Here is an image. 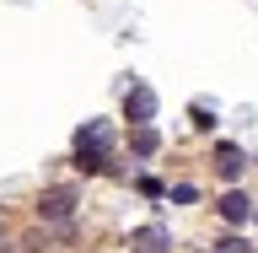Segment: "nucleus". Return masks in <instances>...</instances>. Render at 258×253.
<instances>
[{"mask_svg":"<svg viewBox=\"0 0 258 253\" xmlns=\"http://www.w3.org/2000/svg\"><path fill=\"white\" fill-rule=\"evenodd\" d=\"M129 253H172V232H167L161 221L135 226V232H129Z\"/></svg>","mask_w":258,"mask_h":253,"instance_id":"f257e3e1","label":"nucleus"},{"mask_svg":"<svg viewBox=\"0 0 258 253\" xmlns=\"http://www.w3.org/2000/svg\"><path fill=\"white\" fill-rule=\"evenodd\" d=\"M38 216H43V221H70V216H76V189H43V199H38Z\"/></svg>","mask_w":258,"mask_h":253,"instance_id":"f03ea898","label":"nucleus"},{"mask_svg":"<svg viewBox=\"0 0 258 253\" xmlns=\"http://www.w3.org/2000/svg\"><path fill=\"white\" fill-rule=\"evenodd\" d=\"M124 119H129L135 129L151 124V119H156V92H151V86H129V97H124Z\"/></svg>","mask_w":258,"mask_h":253,"instance_id":"7ed1b4c3","label":"nucleus"},{"mask_svg":"<svg viewBox=\"0 0 258 253\" xmlns=\"http://www.w3.org/2000/svg\"><path fill=\"white\" fill-rule=\"evenodd\" d=\"M215 210H221V221H231V226H242V221H253V199H247V194H221V199H215Z\"/></svg>","mask_w":258,"mask_h":253,"instance_id":"20e7f679","label":"nucleus"},{"mask_svg":"<svg viewBox=\"0 0 258 253\" xmlns=\"http://www.w3.org/2000/svg\"><path fill=\"white\" fill-rule=\"evenodd\" d=\"M242 167H247V157H242V151H237V145H215V173H221L226 178V183H237V178H242Z\"/></svg>","mask_w":258,"mask_h":253,"instance_id":"39448f33","label":"nucleus"},{"mask_svg":"<svg viewBox=\"0 0 258 253\" xmlns=\"http://www.w3.org/2000/svg\"><path fill=\"white\" fill-rule=\"evenodd\" d=\"M76 145H86V151H102V157H108V145H113V129L102 124V119H92V124H86V129L76 135Z\"/></svg>","mask_w":258,"mask_h":253,"instance_id":"423d86ee","label":"nucleus"},{"mask_svg":"<svg viewBox=\"0 0 258 253\" xmlns=\"http://www.w3.org/2000/svg\"><path fill=\"white\" fill-rule=\"evenodd\" d=\"M129 145H135V157H156V151H161V135L151 124H140L135 135H129Z\"/></svg>","mask_w":258,"mask_h":253,"instance_id":"0eeeda50","label":"nucleus"},{"mask_svg":"<svg viewBox=\"0 0 258 253\" xmlns=\"http://www.w3.org/2000/svg\"><path fill=\"white\" fill-rule=\"evenodd\" d=\"M76 167H81V173H102V167H108V157H102V151H86V145H76Z\"/></svg>","mask_w":258,"mask_h":253,"instance_id":"6e6552de","label":"nucleus"},{"mask_svg":"<svg viewBox=\"0 0 258 253\" xmlns=\"http://www.w3.org/2000/svg\"><path fill=\"white\" fill-rule=\"evenodd\" d=\"M172 199H177V205H194V199H199V189H194V183H177Z\"/></svg>","mask_w":258,"mask_h":253,"instance_id":"1a4fd4ad","label":"nucleus"},{"mask_svg":"<svg viewBox=\"0 0 258 253\" xmlns=\"http://www.w3.org/2000/svg\"><path fill=\"white\" fill-rule=\"evenodd\" d=\"M215 253H247V242H242V237H221V242H215Z\"/></svg>","mask_w":258,"mask_h":253,"instance_id":"9d476101","label":"nucleus"},{"mask_svg":"<svg viewBox=\"0 0 258 253\" xmlns=\"http://www.w3.org/2000/svg\"><path fill=\"white\" fill-rule=\"evenodd\" d=\"M253 221H258V205H253Z\"/></svg>","mask_w":258,"mask_h":253,"instance_id":"9b49d317","label":"nucleus"},{"mask_svg":"<svg viewBox=\"0 0 258 253\" xmlns=\"http://www.w3.org/2000/svg\"><path fill=\"white\" fill-rule=\"evenodd\" d=\"M0 253H11V248H0Z\"/></svg>","mask_w":258,"mask_h":253,"instance_id":"f8f14e48","label":"nucleus"}]
</instances>
